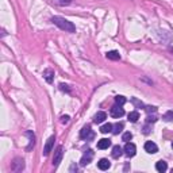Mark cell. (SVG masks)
I'll use <instances>...</instances> for the list:
<instances>
[{"mask_svg":"<svg viewBox=\"0 0 173 173\" xmlns=\"http://www.w3.org/2000/svg\"><path fill=\"white\" fill-rule=\"evenodd\" d=\"M52 22L57 27H59L61 30H64L65 33H76V26H74L72 22H69L68 19H65V18H62V16H53Z\"/></svg>","mask_w":173,"mask_h":173,"instance_id":"6da1fadb","label":"cell"},{"mask_svg":"<svg viewBox=\"0 0 173 173\" xmlns=\"http://www.w3.org/2000/svg\"><path fill=\"white\" fill-rule=\"evenodd\" d=\"M93 137H95V133L92 131V128H91L89 124L84 126V127L81 128V131H80V138L81 139L89 141V139H93Z\"/></svg>","mask_w":173,"mask_h":173,"instance_id":"7a4b0ae2","label":"cell"},{"mask_svg":"<svg viewBox=\"0 0 173 173\" xmlns=\"http://www.w3.org/2000/svg\"><path fill=\"white\" fill-rule=\"evenodd\" d=\"M110 115H111L112 118H122V116L124 115V110H123V107L119 106V104L112 106V108L110 110Z\"/></svg>","mask_w":173,"mask_h":173,"instance_id":"3957f363","label":"cell"},{"mask_svg":"<svg viewBox=\"0 0 173 173\" xmlns=\"http://www.w3.org/2000/svg\"><path fill=\"white\" fill-rule=\"evenodd\" d=\"M92 158H93V152H92L91 149H88L87 152L83 154V157H81V160H80V165H81V166L88 165V164L92 161Z\"/></svg>","mask_w":173,"mask_h":173,"instance_id":"277c9868","label":"cell"},{"mask_svg":"<svg viewBox=\"0 0 173 173\" xmlns=\"http://www.w3.org/2000/svg\"><path fill=\"white\" fill-rule=\"evenodd\" d=\"M123 152H124V154H126L127 157H134V156H135V153H137V147H135V145H134V143H131V142H126L124 147H123Z\"/></svg>","mask_w":173,"mask_h":173,"instance_id":"5b68a950","label":"cell"},{"mask_svg":"<svg viewBox=\"0 0 173 173\" xmlns=\"http://www.w3.org/2000/svg\"><path fill=\"white\" fill-rule=\"evenodd\" d=\"M62 154H64L62 146H58L57 150H56V153H54V158H53V166H54V168H57V166L59 165L61 158H62Z\"/></svg>","mask_w":173,"mask_h":173,"instance_id":"8992f818","label":"cell"},{"mask_svg":"<svg viewBox=\"0 0 173 173\" xmlns=\"http://www.w3.org/2000/svg\"><path fill=\"white\" fill-rule=\"evenodd\" d=\"M11 169L14 172H22L24 169V161L22 158H15L11 165Z\"/></svg>","mask_w":173,"mask_h":173,"instance_id":"52a82bcc","label":"cell"},{"mask_svg":"<svg viewBox=\"0 0 173 173\" xmlns=\"http://www.w3.org/2000/svg\"><path fill=\"white\" fill-rule=\"evenodd\" d=\"M54 141H56V137H54V135H52V137L48 139V142H46L45 147H43V156H49V153L52 152V149H53Z\"/></svg>","mask_w":173,"mask_h":173,"instance_id":"ba28073f","label":"cell"},{"mask_svg":"<svg viewBox=\"0 0 173 173\" xmlns=\"http://www.w3.org/2000/svg\"><path fill=\"white\" fill-rule=\"evenodd\" d=\"M145 152H147L149 154H154V153H157L158 152V147H157V145L152 142V141H147L146 143H145Z\"/></svg>","mask_w":173,"mask_h":173,"instance_id":"9c48e42d","label":"cell"},{"mask_svg":"<svg viewBox=\"0 0 173 173\" xmlns=\"http://www.w3.org/2000/svg\"><path fill=\"white\" fill-rule=\"evenodd\" d=\"M110 166H111V162L107 158H102L97 162V168H99L100 171H107V169H110Z\"/></svg>","mask_w":173,"mask_h":173,"instance_id":"30bf717a","label":"cell"},{"mask_svg":"<svg viewBox=\"0 0 173 173\" xmlns=\"http://www.w3.org/2000/svg\"><path fill=\"white\" fill-rule=\"evenodd\" d=\"M110 146H111V141L107 139V138H103V139L97 141V149L104 150V149H108Z\"/></svg>","mask_w":173,"mask_h":173,"instance_id":"8fae6325","label":"cell"},{"mask_svg":"<svg viewBox=\"0 0 173 173\" xmlns=\"http://www.w3.org/2000/svg\"><path fill=\"white\" fill-rule=\"evenodd\" d=\"M106 119H107V114L106 112H103V111H99L95 116H93V122H95L96 124L97 123H103Z\"/></svg>","mask_w":173,"mask_h":173,"instance_id":"7c38bea8","label":"cell"},{"mask_svg":"<svg viewBox=\"0 0 173 173\" xmlns=\"http://www.w3.org/2000/svg\"><path fill=\"white\" fill-rule=\"evenodd\" d=\"M43 77H45V80L50 84L53 81V77H54V70H53V69H45V70H43Z\"/></svg>","mask_w":173,"mask_h":173,"instance_id":"4fadbf2b","label":"cell"},{"mask_svg":"<svg viewBox=\"0 0 173 173\" xmlns=\"http://www.w3.org/2000/svg\"><path fill=\"white\" fill-rule=\"evenodd\" d=\"M166 169H168V165H166V162L165 161H157L156 162V171L157 172H160V173H162V172H166Z\"/></svg>","mask_w":173,"mask_h":173,"instance_id":"5bb4252c","label":"cell"},{"mask_svg":"<svg viewBox=\"0 0 173 173\" xmlns=\"http://www.w3.org/2000/svg\"><path fill=\"white\" fill-rule=\"evenodd\" d=\"M107 58L108 59H112V61H118V59H121V54H119V52H116V50H111V52H107Z\"/></svg>","mask_w":173,"mask_h":173,"instance_id":"9a60e30c","label":"cell"},{"mask_svg":"<svg viewBox=\"0 0 173 173\" xmlns=\"http://www.w3.org/2000/svg\"><path fill=\"white\" fill-rule=\"evenodd\" d=\"M111 154H112V157H114V158H119V157L123 154V149H122L119 145H116V146L112 147V153Z\"/></svg>","mask_w":173,"mask_h":173,"instance_id":"2e32d148","label":"cell"},{"mask_svg":"<svg viewBox=\"0 0 173 173\" xmlns=\"http://www.w3.org/2000/svg\"><path fill=\"white\" fill-rule=\"evenodd\" d=\"M26 135L30 138V145L27 146V150H31V147L35 145V135L31 133V131H26Z\"/></svg>","mask_w":173,"mask_h":173,"instance_id":"e0dca14e","label":"cell"},{"mask_svg":"<svg viewBox=\"0 0 173 173\" xmlns=\"http://www.w3.org/2000/svg\"><path fill=\"white\" fill-rule=\"evenodd\" d=\"M122 130H123V123H115L112 126V134L118 135L119 133H122Z\"/></svg>","mask_w":173,"mask_h":173,"instance_id":"ac0fdd59","label":"cell"},{"mask_svg":"<svg viewBox=\"0 0 173 173\" xmlns=\"http://www.w3.org/2000/svg\"><path fill=\"white\" fill-rule=\"evenodd\" d=\"M100 131L103 134H107V133H112V124L111 123H106L100 127Z\"/></svg>","mask_w":173,"mask_h":173,"instance_id":"d6986e66","label":"cell"},{"mask_svg":"<svg viewBox=\"0 0 173 173\" xmlns=\"http://www.w3.org/2000/svg\"><path fill=\"white\" fill-rule=\"evenodd\" d=\"M139 119V114H138V111H131L130 114H128V121L135 123V122Z\"/></svg>","mask_w":173,"mask_h":173,"instance_id":"ffe728a7","label":"cell"},{"mask_svg":"<svg viewBox=\"0 0 173 173\" xmlns=\"http://www.w3.org/2000/svg\"><path fill=\"white\" fill-rule=\"evenodd\" d=\"M162 119L164 121H166V122H172L173 121V111H166L165 114H164Z\"/></svg>","mask_w":173,"mask_h":173,"instance_id":"44dd1931","label":"cell"},{"mask_svg":"<svg viewBox=\"0 0 173 173\" xmlns=\"http://www.w3.org/2000/svg\"><path fill=\"white\" fill-rule=\"evenodd\" d=\"M115 103H116V104H119V106H123L124 103H126V97L118 95V96L115 97Z\"/></svg>","mask_w":173,"mask_h":173,"instance_id":"7402d4cb","label":"cell"},{"mask_svg":"<svg viewBox=\"0 0 173 173\" xmlns=\"http://www.w3.org/2000/svg\"><path fill=\"white\" fill-rule=\"evenodd\" d=\"M131 138H133V134H131L130 131H127V133H124V134H123V137H122V139H123L124 142H130V141H131Z\"/></svg>","mask_w":173,"mask_h":173,"instance_id":"603a6c76","label":"cell"},{"mask_svg":"<svg viewBox=\"0 0 173 173\" xmlns=\"http://www.w3.org/2000/svg\"><path fill=\"white\" fill-rule=\"evenodd\" d=\"M131 102H133L134 104L138 107V108H145V104H143V103H142V102H139V100H137L135 97H133V99H131Z\"/></svg>","mask_w":173,"mask_h":173,"instance_id":"cb8c5ba5","label":"cell"},{"mask_svg":"<svg viewBox=\"0 0 173 173\" xmlns=\"http://www.w3.org/2000/svg\"><path fill=\"white\" fill-rule=\"evenodd\" d=\"M146 122L147 123H154V122H157V116L156 115H147Z\"/></svg>","mask_w":173,"mask_h":173,"instance_id":"d4e9b609","label":"cell"},{"mask_svg":"<svg viewBox=\"0 0 173 173\" xmlns=\"http://www.w3.org/2000/svg\"><path fill=\"white\" fill-rule=\"evenodd\" d=\"M59 89L61 91H65V92H70V88L67 84H59Z\"/></svg>","mask_w":173,"mask_h":173,"instance_id":"484cf974","label":"cell"},{"mask_svg":"<svg viewBox=\"0 0 173 173\" xmlns=\"http://www.w3.org/2000/svg\"><path fill=\"white\" fill-rule=\"evenodd\" d=\"M145 110H146L147 112H153V114H156V111H157V107H152V106H149V107H145Z\"/></svg>","mask_w":173,"mask_h":173,"instance_id":"4316f807","label":"cell"},{"mask_svg":"<svg viewBox=\"0 0 173 173\" xmlns=\"http://www.w3.org/2000/svg\"><path fill=\"white\" fill-rule=\"evenodd\" d=\"M69 119H70V118H69L68 115H62V116H61V123H62V124H67L68 122H69Z\"/></svg>","mask_w":173,"mask_h":173,"instance_id":"83f0119b","label":"cell"},{"mask_svg":"<svg viewBox=\"0 0 173 173\" xmlns=\"http://www.w3.org/2000/svg\"><path fill=\"white\" fill-rule=\"evenodd\" d=\"M172 147H173V142H172Z\"/></svg>","mask_w":173,"mask_h":173,"instance_id":"f1b7e54d","label":"cell"},{"mask_svg":"<svg viewBox=\"0 0 173 173\" xmlns=\"http://www.w3.org/2000/svg\"><path fill=\"white\" fill-rule=\"evenodd\" d=\"M172 172H173V171H172Z\"/></svg>","mask_w":173,"mask_h":173,"instance_id":"f546056e","label":"cell"}]
</instances>
